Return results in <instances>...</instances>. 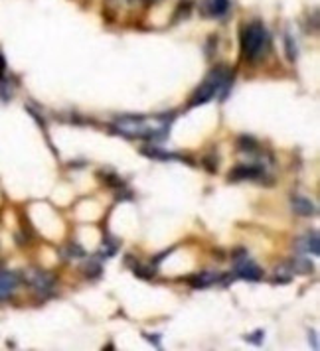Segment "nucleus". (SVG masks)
Wrapping results in <instances>:
<instances>
[{
  "label": "nucleus",
  "mask_w": 320,
  "mask_h": 351,
  "mask_svg": "<svg viewBox=\"0 0 320 351\" xmlns=\"http://www.w3.org/2000/svg\"><path fill=\"white\" fill-rule=\"evenodd\" d=\"M261 338H263V332H257V334H253V336H249V340L255 344V346H261Z\"/></svg>",
  "instance_id": "nucleus-19"
},
{
  "label": "nucleus",
  "mask_w": 320,
  "mask_h": 351,
  "mask_svg": "<svg viewBox=\"0 0 320 351\" xmlns=\"http://www.w3.org/2000/svg\"><path fill=\"white\" fill-rule=\"evenodd\" d=\"M237 148L243 150V152H253V150H257V142H255V138H251V136H239Z\"/></svg>",
  "instance_id": "nucleus-14"
},
{
  "label": "nucleus",
  "mask_w": 320,
  "mask_h": 351,
  "mask_svg": "<svg viewBox=\"0 0 320 351\" xmlns=\"http://www.w3.org/2000/svg\"><path fill=\"white\" fill-rule=\"evenodd\" d=\"M291 205H293L295 213L301 215V217H311V215L317 213V205H315L309 197H301V195H297V197H293Z\"/></svg>",
  "instance_id": "nucleus-7"
},
{
  "label": "nucleus",
  "mask_w": 320,
  "mask_h": 351,
  "mask_svg": "<svg viewBox=\"0 0 320 351\" xmlns=\"http://www.w3.org/2000/svg\"><path fill=\"white\" fill-rule=\"evenodd\" d=\"M295 247H297V251H299V253H313V255H317V257H319V255H320L319 233H317V231H311V233H307L305 237L297 239Z\"/></svg>",
  "instance_id": "nucleus-5"
},
{
  "label": "nucleus",
  "mask_w": 320,
  "mask_h": 351,
  "mask_svg": "<svg viewBox=\"0 0 320 351\" xmlns=\"http://www.w3.org/2000/svg\"><path fill=\"white\" fill-rule=\"evenodd\" d=\"M67 255L73 257V259H81V257H85V251H83L77 243H71V245L67 247Z\"/></svg>",
  "instance_id": "nucleus-17"
},
{
  "label": "nucleus",
  "mask_w": 320,
  "mask_h": 351,
  "mask_svg": "<svg viewBox=\"0 0 320 351\" xmlns=\"http://www.w3.org/2000/svg\"><path fill=\"white\" fill-rule=\"evenodd\" d=\"M311 340H313V348L319 350V340H317V334H315V332H311Z\"/></svg>",
  "instance_id": "nucleus-20"
},
{
  "label": "nucleus",
  "mask_w": 320,
  "mask_h": 351,
  "mask_svg": "<svg viewBox=\"0 0 320 351\" xmlns=\"http://www.w3.org/2000/svg\"><path fill=\"white\" fill-rule=\"evenodd\" d=\"M81 270H83V274H85L87 278H99L101 272H103V266H101L97 261H91V263H85V264L81 266Z\"/></svg>",
  "instance_id": "nucleus-12"
},
{
  "label": "nucleus",
  "mask_w": 320,
  "mask_h": 351,
  "mask_svg": "<svg viewBox=\"0 0 320 351\" xmlns=\"http://www.w3.org/2000/svg\"><path fill=\"white\" fill-rule=\"evenodd\" d=\"M233 259H235V261H241V259H247V249H243V247H239L237 251H233Z\"/></svg>",
  "instance_id": "nucleus-18"
},
{
  "label": "nucleus",
  "mask_w": 320,
  "mask_h": 351,
  "mask_svg": "<svg viewBox=\"0 0 320 351\" xmlns=\"http://www.w3.org/2000/svg\"><path fill=\"white\" fill-rule=\"evenodd\" d=\"M265 176V168L261 166H235L229 174V181H241V179H259Z\"/></svg>",
  "instance_id": "nucleus-4"
},
{
  "label": "nucleus",
  "mask_w": 320,
  "mask_h": 351,
  "mask_svg": "<svg viewBox=\"0 0 320 351\" xmlns=\"http://www.w3.org/2000/svg\"><path fill=\"white\" fill-rule=\"evenodd\" d=\"M133 272H135L137 276H141L143 280H151V278L155 276V266H149V268H145V266H141V264L137 263V266H133Z\"/></svg>",
  "instance_id": "nucleus-16"
},
{
  "label": "nucleus",
  "mask_w": 320,
  "mask_h": 351,
  "mask_svg": "<svg viewBox=\"0 0 320 351\" xmlns=\"http://www.w3.org/2000/svg\"><path fill=\"white\" fill-rule=\"evenodd\" d=\"M289 268L295 270L297 274H309V272H313V263L307 259H295Z\"/></svg>",
  "instance_id": "nucleus-11"
},
{
  "label": "nucleus",
  "mask_w": 320,
  "mask_h": 351,
  "mask_svg": "<svg viewBox=\"0 0 320 351\" xmlns=\"http://www.w3.org/2000/svg\"><path fill=\"white\" fill-rule=\"evenodd\" d=\"M147 158H155V160H176L178 156L172 154V152H166V150H160V148H155V146H145L141 150Z\"/></svg>",
  "instance_id": "nucleus-10"
},
{
  "label": "nucleus",
  "mask_w": 320,
  "mask_h": 351,
  "mask_svg": "<svg viewBox=\"0 0 320 351\" xmlns=\"http://www.w3.org/2000/svg\"><path fill=\"white\" fill-rule=\"evenodd\" d=\"M131 2H135V0H131Z\"/></svg>",
  "instance_id": "nucleus-21"
},
{
  "label": "nucleus",
  "mask_w": 320,
  "mask_h": 351,
  "mask_svg": "<svg viewBox=\"0 0 320 351\" xmlns=\"http://www.w3.org/2000/svg\"><path fill=\"white\" fill-rule=\"evenodd\" d=\"M217 278H219L217 272H200V274H196V276H190L188 282H190V286H194V288H208V286H212L213 282H217Z\"/></svg>",
  "instance_id": "nucleus-9"
},
{
  "label": "nucleus",
  "mask_w": 320,
  "mask_h": 351,
  "mask_svg": "<svg viewBox=\"0 0 320 351\" xmlns=\"http://www.w3.org/2000/svg\"><path fill=\"white\" fill-rule=\"evenodd\" d=\"M24 278H26V282H28L36 292H40V294L50 292V290L53 288V284H55V276H53L52 272L42 270V268H28V270L24 272Z\"/></svg>",
  "instance_id": "nucleus-2"
},
{
  "label": "nucleus",
  "mask_w": 320,
  "mask_h": 351,
  "mask_svg": "<svg viewBox=\"0 0 320 351\" xmlns=\"http://www.w3.org/2000/svg\"><path fill=\"white\" fill-rule=\"evenodd\" d=\"M117 249H119V243H117L115 239H111V237H105V239H103V255H105V257L117 255Z\"/></svg>",
  "instance_id": "nucleus-15"
},
{
  "label": "nucleus",
  "mask_w": 320,
  "mask_h": 351,
  "mask_svg": "<svg viewBox=\"0 0 320 351\" xmlns=\"http://www.w3.org/2000/svg\"><path fill=\"white\" fill-rule=\"evenodd\" d=\"M269 47V34L263 24L255 22L241 30V49L247 57L257 59Z\"/></svg>",
  "instance_id": "nucleus-1"
},
{
  "label": "nucleus",
  "mask_w": 320,
  "mask_h": 351,
  "mask_svg": "<svg viewBox=\"0 0 320 351\" xmlns=\"http://www.w3.org/2000/svg\"><path fill=\"white\" fill-rule=\"evenodd\" d=\"M229 10V0H206L204 2V12L206 16H213V18H221L225 16Z\"/></svg>",
  "instance_id": "nucleus-8"
},
{
  "label": "nucleus",
  "mask_w": 320,
  "mask_h": 351,
  "mask_svg": "<svg viewBox=\"0 0 320 351\" xmlns=\"http://www.w3.org/2000/svg\"><path fill=\"white\" fill-rule=\"evenodd\" d=\"M18 282H20V278H18V274H16V272L2 270V272H0V300L8 298V296L16 290Z\"/></svg>",
  "instance_id": "nucleus-6"
},
{
  "label": "nucleus",
  "mask_w": 320,
  "mask_h": 351,
  "mask_svg": "<svg viewBox=\"0 0 320 351\" xmlns=\"http://www.w3.org/2000/svg\"><path fill=\"white\" fill-rule=\"evenodd\" d=\"M285 51H287V57H289V61H295L297 59V55H299V49H297V42H295V38L293 36H285Z\"/></svg>",
  "instance_id": "nucleus-13"
},
{
  "label": "nucleus",
  "mask_w": 320,
  "mask_h": 351,
  "mask_svg": "<svg viewBox=\"0 0 320 351\" xmlns=\"http://www.w3.org/2000/svg\"><path fill=\"white\" fill-rule=\"evenodd\" d=\"M233 272H235V276H239V278H243V280H253V282H257V280L263 278V270H261L253 261H247V259L237 261Z\"/></svg>",
  "instance_id": "nucleus-3"
}]
</instances>
